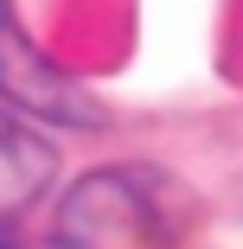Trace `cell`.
<instances>
[{"mask_svg":"<svg viewBox=\"0 0 243 249\" xmlns=\"http://www.w3.org/2000/svg\"><path fill=\"white\" fill-rule=\"evenodd\" d=\"M0 249H13V243H7V236H0Z\"/></svg>","mask_w":243,"mask_h":249,"instance_id":"277c9868","label":"cell"},{"mask_svg":"<svg viewBox=\"0 0 243 249\" xmlns=\"http://www.w3.org/2000/svg\"><path fill=\"white\" fill-rule=\"evenodd\" d=\"M45 173H52V154H45V147H32L19 134H0V217L19 211L26 198L38 192Z\"/></svg>","mask_w":243,"mask_h":249,"instance_id":"3957f363","label":"cell"},{"mask_svg":"<svg viewBox=\"0 0 243 249\" xmlns=\"http://www.w3.org/2000/svg\"><path fill=\"white\" fill-rule=\"evenodd\" d=\"M71 249H167L160 192L148 173H96L64 205Z\"/></svg>","mask_w":243,"mask_h":249,"instance_id":"6da1fadb","label":"cell"},{"mask_svg":"<svg viewBox=\"0 0 243 249\" xmlns=\"http://www.w3.org/2000/svg\"><path fill=\"white\" fill-rule=\"evenodd\" d=\"M0 96L13 109H26L32 122H96V96H83L38 45L19 32L13 0H0Z\"/></svg>","mask_w":243,"mask_h":249,"instance_id":"7a4b0ae2","label":"cell"}]
</instances>
